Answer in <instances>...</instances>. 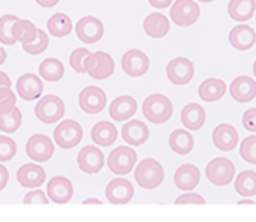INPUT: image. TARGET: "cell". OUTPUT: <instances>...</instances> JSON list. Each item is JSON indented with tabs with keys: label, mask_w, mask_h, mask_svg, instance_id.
Returning a JSON list of instances; mask_svg holds the SVG:
<instances>
[{
	"label": "cell",
	"mask_w": 256,
	"mask_h": 222,
	"mask_svg": "<svg viewBox=\"0 0 256 222\" xmlns=\"http://www.w3.org/2000/svg\"><path fill=\"white\" fill-rule=\"evenodd\" d=\"M21 123L22 114L17 107L9 113H0V130L3 132L13 133L20 127Z\"/></svg>",
	"instance_id": "cell-36"
},
{
	"label": "cell",
	"mask_w": 256,
	"mask_h": 222,
	"mask_svg": "<svg viewBox=\"0 0 256 222\" xmlns=\"http://www.w3.org/2000/svg\"><path fill=\"white\" fill-rule=\"evenodd\" d=\"M121 67L127 75L139 77L147 72L149 68V59L143 51L139 49H131L123 54Z\"/></svg>",
	"instance_id": "cell-13"
},
{
	"label": "cell",
	"mask_w": 256,
	"mask_h": 222,
	"mask_svg": "<svg viewBox=\"0 0 256 222\" xmlns=\"http://www.w3.org/2000/svg\"><path fill=\"white\" fill-rule=\"evenodd\" d=\"M17 152L15 141L8 137L0 135V161L6 162L11 160Z\"/></svg>",
	"instance_id": "cell-40"
},
{
	"label": "cell",
	"mask_w": 256,
	"mask_h": 222,
	"mask_svg": "<svg viewBox=\"0 0 256 222\" xmlns=\"http://www.w3.org/2000/svg\"><path fill=\"white\" fill-rule=\"evenodd\" d=\"M53 137L58 146L63 149H69L79 144L83 137V130L78 122L64 120L54 129Z\"/></svg>",
	"instance_id": "cell-7"
},
{
	"label": "cell",
	"mask_w": 256,
	"mask_h": 222,
	"mask_svg": "<svg viewBox=\"0 0 256 222\" xmlns=\"http://www.w3.org/2000/svg\"><path fill=\"white\" fill-rule=\"evenodd\" d=\"M199 2H202V3H209V2H212L214 0H198Z\"/></svg>",
	"instance_id": "cell-53"
},
{
	"label": "cell",
	"mask_w": 256,
	"mask_h": 222,
	"mask_svg": "<svg viewBox=\"0 0 256 222\" xmlns=\"http://www.w3.org/2000/svg\"><path fill=\"white\" fill-rule=\"evenodd\" d=\"M38 5L44 8H51L58 4L59 0H35Z\"/></svg>",
	"instance_id": "cell-48"
},
{
	"label": "cell",
	"mask_w": 256,
	"mask_h": 222,
	"mask_svg": "<svg viewBox=\"0 0 256 222\" xmlns=\"http://www.w3.org/2000/svg\"><path fill=\"white\" fill-rule=\"evenodd\" d=\"M19 18L12 14L0 17V42L5 45H14L17 41L13 35L14 23Z\"/></svg>",
	"instance_id": "cell-35"
},
{
	"label": "cell",
	"mask_w": 256,
	"mask_h": 222,
	"mask_svg": "<svg viewBox=\"0 0 256 222\" xmlns=\"http://www.w3.org/2000/svg\"><path fill=\"white\" fill-rule=\"evenodd\" d=\"M229 42L236 50L245 51L250 49L255 44L256 33L249 25L239 24L230 30Z\"/></svg>",
	"instance_id": "cell-21"
},
{
	"label": "cell",
	"mask_w": 256,
	"mask_h": 222,
	"mask_svg": "<svg viewBox=\"0 0 256 222\" xmlns=\"http://www.w3.org/2000/svg\"><path fill=\"white\" fill-rule=\"evenodd\" d=\"M137 161L136 152L128 146H118L110 152L107 159L109 170L117 175L128 174Z\"/></svg>",
	"instance_id": "cell-6"
},
{
	"label": "cell",
	"mask_w": 256,
	"mask_h": 222,
	"mask_svg": "<svg viewBox=\"0 0 256 222\" xmlns=\"http://www.w3.org/2000/svg\"><path fill=\"white\" fill-rule=\"evenodd\" d=\"M77 163L79 168L87 174L98 173L104 165V155L96 146L86 145L79 151Z\"/></svg>",
	"instance_id": "cell-15"
},
{
	"label": "cell",
	"mask_w": 256,
	"mask_h": 222,
	"mask_svg": "<svg viewBox=\"0 0 256 222\" xmlns=\"http://www.w3.org/2000/svg\"><path fill=\"white\" fill-rule=\"evenodd\" d=\"M47 194L52 202L65 204L72 198L73 186L69 179L63 176H55L47 184Z\"/></svg>",
	"instance_id": "cell-17"
},
{
	"label": "cell",
	"mask_w": 256,
	"mask_h": 222,
	"mask_svg": "<svg viewBox=\"0 0 256 222\" xmlns=\"http://www.w3.org/2000/svg\"><path fill=\"white\" fill-rule=\"evenodd\" d=\"M200 181L199 169L190 163L178 167L174 173V183L176 187L183 191L193 190Z\"/></svg>",
	"instance_id": "cell-22"
},
{
	"label": "cell",
	"mask_w": 256,
	"mask_h": 222,
	"mask_svg": "<svg viewBox=\"0 0 256 222\" xmlns=\"http://www.w3.org/2000/svg\"><path fill=\"white\" fill-rule=\"evenodd\" d=\"M26 153L29 158L36 162H46L54 153V145L48 136L40 133L35 134L26 143Z\"/></svg>",
	"instance_id": "cell-10"
},
{
	"label": "cell",
	"mask_w": 256,
	"mask_h": 222,
	"mask_svg": "<svg viewBox=\"0 0 256 222\" xmlns=\"http://www.w3.org/2000/svg\"><path fill=\"white\" fill-rule=\"evenodd\" d=\"M134 195L132 183L125 178H115L111 180L105 190V196L111 204L121 205L128 203Z\"/></svg>",
	"instance_id": "cell-14"
},
{
	"label": "cell",
	"mask_w": 256,
	"mask_h": 222,
	"mask_svg": "<svg viewBox=\"0 0 256 222\" xmlns=\"http://www.w3.org/2000/svg\"><path fill=\"white\" fill-rule=\"evenodd\" d=\"M143 29L151 38H162L168 33L170 23L165 15L159 12H153L144 19Z\"/></svg>",
	"instance_id": "cell-25"
},
{
	"label": "cell",
	"mask_w": 256,
	"mask_h": 222,
	"mask_svg": "<svg viewBox=\"0 0 256 222\" xmlns=\"http://www.w3.org/2000/svg\"><path fill=\"white\" fill-rule=\"evenodd\" d=\"M166 75L175 85L187 84L194 76V64L185 57H176L167 64Z\"/></svg>",
	"instance_id": "cell-9"
},
{
	"label": "cell",
	"mask_w": 256,
	"mask_h": 222,
	"mask_svg": "<svg viewBox=\"0 0 256 222\" xmlns=\"http://www.w3.org/2000/svg\"><path fill=\"white\" fill-rule=\"evenodd\" d=\"M75 33L82 42L92 44L98 42L102 38L104 27L98 18L94 16H85L76 23Z\"/></svg>",
	"instance_id": "cell-11"
},
{
	"label": "cell",
	"mask_w": 256,
	"mask_h": 222,
	"mask_svg": "<svg viewBox=\"0 0 256 222\" xmlns=\"http://www.w3.org/2000/svg\"><path fill=\"white\" fill-rule=\"evenodd\" d=\"M82 204H83V205H84V204H100V205H102V202H101V201H99L98 199L91 198V199H87V200L83 201V202H82Z\"/></svg>",
	"instance_id": "cell-50"
},
{
	"label": "cell",
	"mask_w": 256,
	"mask_h": 222,
	"mask_svg": "<svg viewBox=\"0 0 256 222\" xmlns=\"http://www.w3.org/2000/svg\"><path fill=\"white\" fill-rule=\"evenodd\" d=\"M175 204H205V199L197 193H187L180 195L174 202Z\"/></svg>",
	"instance_id": "cell-44"
},
{
	"label": "cell",
	"mask_w": 256,
	"mask_h": 222,
	"mask_svg": "<svg viewBox=\"0 0 256 222\" xmlns=\"http://www.w3.org/2000/svg\"><path fill=\"white\" fill-rule=\"evenodd\" d=\"M47 29L52 36L62 38L70 34L72 30V21L69 16L64 13H55L49 18Z\"/></svg>",
	"instance_id": "cell-31"
},
{
	"label": "cell",
	"mask_w": 256,
	"mask_h": 222,
	"mask_svg": "<svg viewBox=\"0 0 256 222\" xmlns=\"http://www.w3.org/2000/svg\"><path fill=\"white\" fill-rule=\"evenodd\" d=\"M230 94L236 101L247 103L256 97V81L250 76H239L232 81Z\"/></svg>",
	"instance_id": "cell-18"
},
{
	"label": "cell",
	"mask_w": 256,
	"mask_h": 222,
	"mask_svg": "<svg viewBox=\"0 0 256 222\" xmlns=\"http://www.w3.org/2000/svg\"><path fill=\"white\" fill-rule=\"evenodd\" d=\"M134 177L140 187L151 190L158 187L164 179V170L162 165L155 159L146 158L137 165Z\"/></svg>",
	"instance_id": "cell-1"
},
{
	"label": "cell",
	"mask_w": 256,
	"mask_h": 222,
	"mask_svg": "<svg viewBox=\"0 0 256 222\" xmlns=\"http://www.w3.org/2000/svg\"><path fill=\"white\" fill-rule=\"evenodd\" d=\"M48 43H49L48 35L43 30L38 29V34L36 39L33 42L22 44V48L28 54L38 55L43 53L47 49Z\"/></svg>",
	"instance_id": "cell-37"
},
{
	"label": "cell",
	"mask_w": 256,
	"mask_h": 222,
	"mask_svg": "<svg viewBox=\"0 0 256 222\" xmlns=\"http://www.w3.org/2000/svg\"><path fill=\"white\" fill-rule=\"evenodd\" d=\"M181 122L189 130L200 129L206 120V112L198 103H190L181 111Z\"/></svg>",
	"instance_id": "cell-26"
},
{
	"label": "cell",
	"mask_w": 256,
	"mask_h": 222,
	"mask_svg": "<svg viewBox=\"0 0 256 222\" xmlns=\"http://www.w3.org/2000/svg\"><path fill=\"white\" fill-rule=\"evenodd\" d=\"M43 89V82L37 75L33 73L23 74L19 77L16 83V90L18 95L20 98L27 101H32L40 97Z\"/></svg>",
	"instance_id": "cell-16"
},
{
	"label": "cell",
	"mask_w": 256,
	"mask_h": 222,
	"mask_svg": "<svg viewBox=\"0 0 256 222\" xmlns=\"http://www.w3.org/2000/svg\"><path fill=\"white\" fill-rule=\"evenodd\" d=\"M38 34L36 26L27 19H18L13 26V35L16 41L22 44L33 42Z\"/></svg>",
	"instance_id": "cell-34"
},
{
	"label": "cell",
	"mask_w": 256,
	"mask_h": 222,
	"mask_svg": "<svg viewBox=\"0 0 256 222\" xmlns=\"http://www.w3.org/2000/svg\"><path fill=\"white\" fill-rule=\"evenodd\" d=\"M238 204H239V205H240V204H254V202L251 201V200H242V201H239Z\"/></svg>",
	"instance_id": "cell-51"
},
{
	"label": "cell",
	"mask_w": 256,
	"mask_h": 222,
	"mask_svg": "<svg viewBox=\"0 0 256 222\" xmlns=\"http://www.w3.org/2000/svg\"><path fill=\"white\" fill-rule=\"evenodd\" d=\"M121 135L123 140L129 145L140 146L148 139L149 130L144 122L134 119L122 126Z\"/></svg>",
	"instance_id": "cell-23"
},
{
	"label": "cell",
	"mask_w": 256,
	"mask_h": 222,
	"mask_svg": "<svg viewBox=\"0 0 256 222\" xmlns=\"http://www.w3.org/2000/svg\"><path fill=\"white\" fill-rule=\"evenodd\" d=\"M149 4L156 9H165L173 2V0H148Z\"/></svg>",
	"instance_id": "cell-46"
},
{
	"label": "cell",
	"mask_w": 256,
	"mask_h": 222,
	"mask_svg": "<svg viewBox=\"0 0 256 222\" xmlns=\"http://www.w3.org/2000/svg\"><path fill=\"white\" fill-rule=\"evenodd\" d=\"M16 96L8 87H0V113L6 114L15 108Z\"/></svg>",
	"instance_id": "cell-41"
},
{
	"label": "cell",
	"mask_w": 256,
	"mask_h": 222,
	"mask_svg": "<svg viewBox=\"0 0 256 222\" xmlns=\"http://www.w3.org/2000/svg\"><path fill=\"white\" fill-rule=\"evenodd\" d=\"M16 177L22 187L36 188L44 183L46 179V172L40 165L28 163L18 169Z\"/></svg>",
	"instance_id": "cell-19"
},
{
	"label": "cell",
	"mask_w": 256,
	"mask_h": 222,
	"mask_svg": "<svg viewBox=\"0 0 256 222\" xmlns=\"http://www.w3.org/2000/svg\"><path fill=\"white\" fill-rule=\"evenodd\" d=\"M0 87H11V80L9 76L2 71H0Z\"/></svg>",
	"instance_id": "cell-47"
},
{
	"label": "cell",
	"mask_w": 256,
	"mask_h": 222,
	"mask_svg": "<svg viewBox=\"0 0 256 222\" xmlns=\"http://www.w3.org/2000/svg\"><path fill=\"white\" fill-rule=\"evenodd\" d=\"M173 107L171 101L162 94L148 96L142 104V112L145 118L155 124L164 123L172 115Z\"/></svg>",
	"instance_id": "cell-2"
},
{
	"label": "cell",
	"mask_w": 256,
	"mask_h": 222,
	"mask_svg": "<svg viewBox=\"0 0 256 222\" xmlns=\"http://www.w3.org/2000/svg\"><path fill=\"white\" fill-rule=\"evenodd\" d=\"M235 166L231 160L225 157H216L206 166L205 173L208 180L216 186H226L235 176Z\"/></svg>",
	"instance_id": "cell-3"
},
{
	"label": "cell",
	"mask_w": 256,
	"mask_h": 222,
	"mask_svg": "<svg viewBox=\"0 0 256 222\" xmlns=\"http://www.w3.org/2000/svg\"><path fill=\"white\" fill-rule=\"evenodd\" d=\"M115 64L113 58L104 51L90 53L85 59L86 72L96 80H104L114 72Z\"/></svg>",
	"instance_id": "cell-4"
},
{
	"label": "cell",
	"mask_w": 256,
	"mask_h": 222,
	"mask_svg": "<svg viewBox=\"0 0 256 222\" xmlns=\"http://www.w3.org/2000/svg\"><path fill=\"white\" fill-rule=\"evenodd\" d=\"M227 90L226 83L219 78H209L203 81L199 87L200 98L206 102H214L224 96Z\"/></svg>",
	"instance_id": "cell-27"
},
{
	"label": "cell",
	"mask_w": 256,
	"mask_h": 222,
	"mask_svg": "<svg viewBox=\"0 0 256 222\" xmlns=\"http://www.w3.org/2000/svg\"><path fill=\"white\" fill-rule=\"evenodd\" d=\"M169 146L177 154H188L194 147L192 135L184 129H176L169 136Z\"/></svg>",
	"instance_id": "cell-30"
},
{
	"label": "cell",
	"mask_w": 256,
	"mask_h": 222,
	"mask_svg": "<svg viewBox=\"0 0 256 222\" xmlns=\"http://www.w3.org/2000/svg\"><path fill=\"white\" fill-rule=\"evenodd\" d=\"M24 204H48V199L41 190H34L27 193L23 199Z\"/></svg>",
	"instance_id": "cell-42"
},
{
	"label": "cell",
	"mask_w": 256,
	"mask_h": 222,
	"mask_svg": "<svg viewBox=\"0 0 256 222\" xmlns=\"http://www.w3.org/2000/svg\"><path fill=\"white\" fill-rule=\"evenodd\" d=\"M6 58H7V53L5 49L2 46H0V65H2L5 62Z\"/></svg>",
	"instance_id": "cell-49"
},
{
	"label": "cell",
	"mask_w": 256,
	"mask_h": 222,
	"mask_svg": "<svg viewBox=\"0 0 256 222\" xmlns=\"http://www.w3.org/2000/svg\"><path fill=\"white\" fill-rule=\"evenodd\" d=\"M80 108L88 114H96L103 110L107 103L105 92L97 86L84 88L78 98Z\"/></svg>",
	"instance_id": "cell-12"
},
{
	"label": "cell",
	"mask_w": 256,
	"mask_h": 222,
	"mask_svg": "<svg viewBox=\"0 0 256 222\" xmlns=\"http://www.w3.org/2000/svg\"><path fill=\"white\" fill-rule=\"evenodd\" d=\"M8 179H9L8 169L4 165L0 164V191L5 188V186L7 185Z\"/></svg>",
	"instance_id": "cell-45"
},
{
	"label": "cell",
	"mask_w": 256,
	"mask_h": 222,
	"mask_svg": "<svg viewBox=\"0 0 256 222\" xmlns=\"http://www.w3.org/2000/svg\"><path fill=\"white\" fill-rule=\"evenodd\" d=\"M241 157L250 164H256V135L244 138L239 149Z\"/></svg>",
	"instance_id": "cell-38"
},
{
	"label": "cell",
	"mask_w": 256,
	"mask_h": 222,
	"mask_svg": "<svg viewBox=\"0 0 256 222\" xmlns=\"http://www.w3.org/2000/svg\"><path fill=\"white\" fill-rule=\"evenodd\" d=\"M242 123L248 131L256 132V107L245 111L242 117Z\"/></svg>",
	"instance_id": "cell-43"
},
{
	"label": "cell",
	"mask_w": 256,
	"mask_h": 222,
	"mask_svg": "<svg viewBox=\"0 0 256 222\" xmlns=\"http://www.w3.org/2000/svg\"><path fill=\"white\" fill-rule=\"evenodd\" d=\"M235 189L238 194L244 197H252L256 195V172L253 170H245L238 174L235 183Z\"/></svg>",
	"instance_id": "cell-33"
},
{
	"label": "cell",
	"mask_w": 256,
	"mask_h": 222,
	"mask_svg": "<svg viewBox=\"0 0 256 222\" xmlns=\"http://www.w3.org/2000/svg\"><path fill=\"white\" fill-rule=\"evenodd\" d=\"M40 76L48 82H56L64 75V65L56 58H46L39 65Z\"/></svg>",
	"instance_id": "cell-32"
},
{
	"label": "cell",
	"mask_w": 256,
	"mask_h": 222,
	"mask_svg": "<svg viewBox=\"0 0 256 222\" xmlns=\"http://www.w3.org/2000/svg\"><path fill=\"white\" fill-rule=\"evenodd\" d=\"M200 17V7L193 0H176L170 9V18L178 26L188 27Z\"/></svg>",
	"instance_id": "cell-8"
},
{
	"label": "cell",
	"mask_w": 256,
	"mask_h": 222,
	"mask_svg": "<svg viewBox=\"0 0 256 222\" xmlns=\"http://www.w3.org/2000/svg\"><path fill=\"white\" fill-rule=\"evenodd\" d=\"M89 54L90 52L86 48H77L73 50L69 58V64L72 69L75 70L77 73H86L85 59L88 57Z\"/></svg>",
	"instance_id": "cell-39"
},
{
	"label": "cell",
	"mask_w": 256,
	"mask_h": 222,
	"mask_svg": "<svg viewBox=\"0 0 256 222\" xmlns=\"http://www.w3.org/2000/svg\"><path fill=\"white\" fill-rule=\"evenodd\" d=\"M65 113V105L62 99L56 95H45L35 106L37 118L47 124L59 121Z\"/></svg>",
	"instance_id": "cell-5"
},
{
	"label": "cell",
	"mask_w": 256,
	"mask_h": 222,
	"mask_svg": "<svg viewBox=\"0 0 256 222\" xmlns=\"http://www.w3.org/2000/svg\"><path fill=\"white\" fill-rule=\"evenodd\" d=\"M91 138L99 146H110L117 139V129L111 122H97L91 130Z\"/></svg>",
	"instance_id": "cell-28"
},
{
	"label": "cell",
	"mask_w": 256,
	"mask_h": 222,
	"mask_svg": "<svg viewBox=\"0 0 256 222\" xmlns=\"http://www.w3.org/2000/svg\"><path fill=\"white\" fill-rule=\"evenodd\" d=\"M137 110V102L128 95L119 96L109 106V114L112 119L121 122L131 118Z\"/></svg>",
	"instance_id": "cell-24"
},
{
	"label": "cell",
	"mask_w": 256,
	"mask_h": 222,
	"mask_svg": "<svg viewBox=\"0 0 256 222\" xmlns=\"http://www.w3.org/2000/svg\"><path fill=\"white\" fill-rule=\"evenodd\" d=\"M253 73H254V76L256 77V60H255V62L253 64Z\"/></svg>",
	"instance_id": "cell-52"
},
{
	"label": "cell",
	"mask_w": 256,
	"mask_h": 222,
	"mask_svg": "<svg viewBox=\"0 0 256 222\" xmlns=\"http://www.w3.org/2000/svg\"><path fill=\"white\" fill-rule=\"evenodd\" d=\"M215 146L221 151H231L239 141V134L234 126L229 123L219 124L212 133Z\"/></svg>",
	"instance_id": "cell-20"
},
{
	"label": "cell",
	"mask_w": 256,
	"mask_h": 222,
	"mask_svg": "<svg viewBox=\"0 0 256 222\" xmlns=\"http://www.w3.org/2000/svg\"><path fill=\"white\" fill-rule=\"evenodd\" d=\"M256 10L255 0H230L228 4L229 16L238 22L251 19Z\"/></svg>",
	"instance_id": "cell-29"
}]
</instances>
